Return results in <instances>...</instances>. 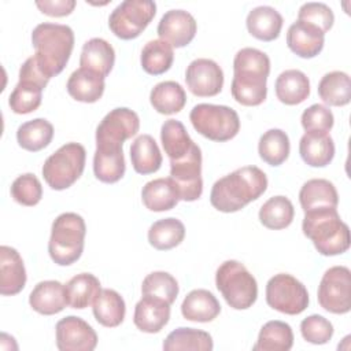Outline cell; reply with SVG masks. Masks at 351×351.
Here are the masks:
<instances>
[{
	"label": "cell",
	"mask_w": 351,
	"mask_h": 351,
	"mask_svg": "<svg viewBox=\"0 0 351 351\" xmlns=\"http://www.w3.org/2000/svg\"><path fill=\"white\" fill-rule=\"evenodd\" d=\"M233 73L230 86L233 99L247 107L262 104L267 95L266 81L270 73L269 56L256 48H241L234 55Z\"/></svg>",
	"instance_id": "6da1fadb"
},
{
	"label": "cell",
	"mask_w": 351,
	"mask_h": 351,
	"mask_svg": "<svg viewBox=\"0 0 351 351\" xmlns=\"http://www.w3.org/2000/svg\"><path fill=\"white\" fill-rule=\"evenodd\" d=\"M267 189V177L256 166H244L217 180L210 192L211 206L221 213H236Z\"/></svg>",
	"instance_id": "7a4b0ae2"
},
{
	"label": "cell",
	"mask_w": 351,
	"mask_h": 351,
	"mask_svg": "<svg viewBox=\"0 0 351 351\" xmlns=\"http://www.w3.org/2000/svg\"><path fill=\"white\" fill-rule=\"evenodd\" d=\"M33 55L40 70L49 80L63 71L74 48V32L67 25L44 22L32 32Z\"/></svg>",
	"instance_id": "3957f363"
},
{
	"label": "cell",
	"mask_w": 351,
	"mask_h": 351,
	"mask_svg": "<svg viewBox=\"0 0 351 351\" xmlns=\"http://www.w3.org/2000/svg\"><path fill=\"white\" fill-rule=\"evenodd\" d=\"M302 230L321 255H340L350 248V229L341 221L337 208L306 211Z\"/></svg>",
	"instance_id": "277c9868"
},
{
	"label": "cell",
	"mask_w": 351,
	"mask_h": 351,
	"mask_svg": "<svg viewBox=\"0 0 351 351\" xmlns=\"http://www.w3.org/2000/svg\"><path fill=\"white\" fill-rule=\"evenodd\" d=\"M86 225L77 213H63L52 222L48 252L59 266H69L77 262L84 251Z\"/></svg>",
	"instance_id": "5b68a950"
},
{
	"label": "cell",
	"mask_w": 351,
	"mask_h": 351,
	"mask_svg": "<svg viewBox=\"0 0 351 351\" xmlns=\"http://www.w3.org/2000/svg\"><path fill=\"white\" fill-rule=\"evenodd\" d=\"M215 285L234 310H247L256 302V280L239 261L229 259L219 265L215 273Z\"/></svg>",
	"instance_id": "8992f818"
},
{
	"label": "cell",
	"mask_w": 351,
	"mask_h": 351,
	"mask_svg": "<svg viewBox=\"0 0 351 351\" xmlns=\"http://www.w3.org/2000/svg\"><path fill=\"white\" fill-rule=\"evenodd\" d=\"M86 151L80 143H66L43 165V177L55 191L70 188L84 173Z\"/></svg>",
	"instance_id": "52a82bcc"
},
{
	"label": "cell",
	"mask_w": 351,
	"mask_h": 351,
	"mask_svg": "<svg viewBox=\"0 0 351 351\" xmlns=\"http://www.w3.org/2000/svg\"><path fill=\"white\" fill-rule=\"evenodd\" d=\"M193 129L211 141H228L240 130L239 114L228 106L200 103L189 114Z\"/></svg>",
	"instance_id": "ba28073f"
},
{
	"label": "cell",
	"mask_w": 351,
	"mask_h": 351,
	"mask_svg": "<svg viewBox=\"0 0 351 351\" xmlns=\"http://www.w3.org/2000/svg\"><path fill=\"white\" fill-rule=\"evenodd\" d=\"M49 78L43 74L34 56L27 58L19 69V81L8 97V106L15 114L36 111L43 99V90Z\"/></svg>",
	"instance_id": "9c48e42d"
},
{
	"label": "cell",
	"mask_w": 351,
	"mask_h": 351,
	"mask_svg": "<svg viewBox=\"0 0 351 351\" xmlns=\"http://www.w3.org/2000/svg\"><path fill=\"white\" fill-rule=\"evenodd\" d=\"M156 14V4L151 0H125L118 4L108 18L110 30L122 40L138 37Z\"/></svg>",
	"instance_id": "30bf717a"
},
{
	"label": "cell",
	"mask_w": 351,
	"mask_h": 351,
	"mask_svg": "<svg viewBox=\"0 0 351 351\" xmlns=\"http://www.w3.org/2000/svg\"><path fill=\"white\" fill-rule=\"evenodd\" d=\"M266 302L282 314L298 315L308 306V292L293 276L278 273L266 284Z\"/></svg>",
	"instance_id": "8fae6325"
},
{
	"label": "cell",
	"mask_w": 351,
	"mask_h": 351,
	"mask_svg": "<svg viewBox=\"0 0 351 351\" xmlns=\"http://www.w3.org/2000/svg\"><path fill=\"white\" fill-rule=\"evenodd\" d=\"M319 306L332 314H347L351 310V271L347 266L329 267L318 285Z\"/></svg>",
	"instance_id": "7c38bea8"
},
{
	"label": "cell",
	"mask_w": 351,
	"mask_h": 351,
	"mask_svg": "<svg viewBox=\"0 0 351 351\" xmlns=\"http://www.w3.org/2000/svg\"><path fill=\"white\" fill-rule=\"evenodd\" d=\"M170 178L174 181L180 200L195 202L202 196V151L195 143L180 160H170Z\"/></svg>",
	"instance_id": "4fadbf2b"
},
{
	"label": "cell",
	"mask_w": 351,
	"mask_h": 351,
	"mask_svg": "<svg viewBox=\"0 0 351 351\" xmlns=\"http://www.w3.org/2000/svg\"><path fill=\"white\" fill-rule=\"evenodd\" d=\"M185 82L191 93L195 96H215L223 86V71L213 59L199 58L192 60L186 67Z\"/></svg>",
	"instance_id": "5bb4252c"
},
{
	"label": "cell",
	"mask_w": 351,
	"mask_h": 351,
	"mask_svg": "<svg viewBox=\"0 0 351 351\" xmlns=\"http://www.w3.org/2000/svg\"><path fill=\"white\" fill-rule=\"evenodd\" d=\"M56 347L60 351H92L97 346L95 329L82 318L69 315L55 326Z\"/></svg>",
	"instance_id": "9a60e30c"
},
{
	"label": "cell",
	"mask_w": 351,
	"mask_h": 351,
	"mask_svg": "<svg viewBox=\"0 0 351 351\" xmlns=\"http://www.w3.org/2000/svg\"><path fill=\"white\" fill-rule=\"evenodd\" d=\"M140 129L138 115L126 107L111 110L96 128V141H111L123 144L137 134Z\"/></svg>",
	"instance_id": "2e32d148"
},
{
	"label": "cell",
	"mask_w": 351,
	"mask_h": 351,
	"mask_svg": "<svg viewBox=\"0 0 351 351\" xmlns=\"http://www.w3.org/2000/svg\"><path fill=\"white\" fill-rule=\"evenodd\" d=\"M196 30V19L185 10H170L165 12L156 29L159 38L176 48L188 45L195 38Z\"/></svg>",
	"instance_id": "e0dca14e"
},
{
	"label": "cell",
	"mask_w": 351,
	"mask_h": 351,
	"mask_svg": "<svg viewBox=\"0 0 351 351\" xmlns=\"http://www.w3.org/2000/svg\"><path fill=\"white\" fill-rule=\"evenodd\" d=\"M126 170L122 144L111 141H96L93 155L95 177L106 184L119 181Z\"/></svg>",
	"instance_id": "ac0fdd59"
},
{
	"label": "cell",
	"mask_w": 351,
	"mask_h": 351,
	"mask_svg": "<svg viewBox=\"0 0 351 351\" xmlns=\"http://www.w3.org/2000/svg\"><path fill=\"white\" fill-rule=\"evenodd\" d=\"M287 44L288 48L298 56L311 59L322 51L325 44V33L314 25L296 21L288 27Z\"/></svg>",
	"instance_id": "d6986e66"
},
{
	"label": "cell",
	"mask_w": 351,
	"mask_h": 351,
	"mask_svg": "<svg viewBox=\"0 0 351 351\" xmlns=\"http://www.w3.org/2000/svg\"><path fill=\"white\" fill-rule=\"evenodd\" d=\"M170 306L162 299L143 296L134 307L133 322L141 332L158 333L170 319Z\"/></svg>",
	"instance_id": "ffe728a7"
},
{
	"label": "cell",
	"mask_w": 351,
	"mask_h": 351,
	"mask_svg": "<svg viewBox=\"0 0 351 351\" xmlns=\"http://www.w3.org/2000/svg\"><path fill=\"white\" fill-rule=\"evenodd\" d=\"M26 284V269L19 252L8 245L0 247V293L12 296Z\"/></svg>",
	"instance_id": "44dd1931"
},
{
	"label": "cell",
	"mask_w": 351,
	"mask_h": 351,
	"mask_svg": "<svg viewBox=\"0 0 351 351\" xmlns=\"http://www.w3.org/2000/svg\"><path fill=\"white\" fill-rule=\"evenodd\" d=\"M30 307L43 315L60 313L69 303L64 285L55 280L40 281L29 295Z\"/></svg>",
	"instance_id": "7402d4cb"
},
{
	"label": "cell",
	"mask_w": 351,
	"mask_h": 351,
	"mask_svg": "<svg viewBox=\"0 0 351 351\" xmlns=\"http://www.w3.org/2000/svg\"><path fill=\"white\" fill-rule=\"evenodd\" d=\"M299 154L311 167H325L335 156V143L329 133L306 132L299 141Z\"/></svg>",
	"instance_id": "603a6c76"
},
{
	"label": "cell",
	"mask_w": 351,
	"mask_h": 351,
	"mask_svg": "<svg viewBox=\"0 0 351 351\" xmlns=\"http://www.w3.org/2000/svg\"><path fill=\"white\" fill-rule=\"evenodd\" d=\"M299 202L304 213L319 208H337L339 195L329 180L311 178L300 188Z\"/></svg>",
	"instance_id": "cb8c5ba5"
},
{
	"label": "cell",
	"mask_w": 351,
	"mask_h": 351,
	"mask_svg": "<svg viewBox=\"0 0 351 351\" xmlns=\"http://www.w3.org/2000/svg\"><path fill=\"white\" fill-rule=\"evenodd\" d=\"M221 313V304L207 289L191 291L181 303V314L192 322H211Z\"/></svg>",
	"instance_id": "d4e9b609"
},
{
	"label": "cell",
	"mask_w": 351,
	"mask_h": 351,
	"mask_svg": "<svg viewBox=\"0 0 351 351\" xmlns=\"http://www.w3.org/2000/svg\"><path fill=\"white\" fill-rule=\"evenodd\" d=\"M115 62V51L112 45L100 37H93L82 45L80 66L88 69L101 77H107Z\"/></svg>",
	"instance_id": "484cf974"
},
{
	"label": "cell",
	"mask_w": 351,
	"mask_h": 351,
	"mask_svg": "<svg viewBox=\"0 0 351 351\" xmlns=\"http://www.w3.org/2000/svg\"><path fill=\"white\" fill-rule=\"evenodd\" d=\"M282 22L281 14L270 5L252 8L245 19L248 33L261 41L276 40L280 36Z\"/></svg>",
	"instance_id": "4316f807"
},
{
	"label": "cell",
	"mask_w": 351,
	"mask_h": 351,
	"mask_svg": "<svg viewBox=\"0 0 351 351\" xmlns=\"http://www.w3.org/2000/svg\"><path fill=\"white\" fill-rule=\"evenodd\" d=\"M144 206L155 213L169 211L180 202V195L174 181L167 178H155L148 181L141 189Z\"/></svg>",
	"instance_id": "83f0119b"
},
{
	"label": "cell",
	"mask_w": 351,
	"mask_h": 351,
	"mask_svg": "<svg viewBox=\"0 0 351 351\" xmlns=\"http://www.w3.org/2000/svg\"><path fill=\"white\" fill-rule=\"evenodd\" d=\"M67 92L69 95L82 103H95L104 93V77L88 70V69H77L74 70L67 80Z\"/></svg>",
	"instance_id": "f1b7e54d"
},
{
	"label": "cell",
	"mask_w": 351,
	"mask_h": 351,
	"mask_svg": "<svg viewBox=\"0 0 351 351\" xmlns=\"http://www.w3.org/2000/svg\"><path fill=\"white\" fill-rule=\"evenodd\" d=\"M274 89L276 96L281 103L296 106L310 96V80L303 71L289 69L277 77Z\"/></svg>",
	"instance_id": "f546056e"
},
{
	"label": "cell",
	"mask_w": 351,
	"mask_h": 351,
	"mask_svg": "<svg viewBox=\"0 0 351 351\" xmlns=\"http://www.w3.org/2000/svg\"><path fill=\"white\" fill-rule=\"evenodd\" d=\"M130 160L136 173L152 174L162 166V154L149 134H140L130 145Z\"/></svg>",
	"instance_id": "4dcf8cb0"
},
{
	"label": "cell",
	"mask_w": 351,
	"mask_h": 351,
	"mask_svg": "<svg viewBox=\"0 0 351 351\" xmlns=\"http://www.w3.org/2000/svg\"><path fill=\"white\" fill-rule=\"evenodd\" d=\"M67 303L71 308L82 310L93 304L101 292L100 281L92 273H80L71 277L64 285Z\"/></svg>",
	"instance_id": "1f68e13d"
},
{
	"label": "cell",
	"mask_w": 351,
	"mask_h": 351,
	"mask_svg": "<svg viewBox=\"0 0 351 351\" xmlns=\"http://www.w3.org/2000/svg\"><path fill=\"white\" fill-rule=\"evenodd\" d=\"M95 319L106 326L115 328L123 322L126 314V304L123 298L114 289H101L93 302Z\"/></svg>",
	"instance_id": "d6a6232c"
},
{
	"label": "cell",
	"mask_w": 351,
	"mask_h": 351,
	"mask_svg": "<svg viewBox=\"0 0 351 351\" xmlns=\"http://www.w3.org/2000/svg\"><path fill=\"white\" fill-rule=\"evenodd\" d=\"M149 101L154 110L159 114L171 115L184 108L186 103V93L178 82L162 81L151 89Z\"/></svg>",
	"instance_id": "836d02e7"
},
{
	"label": "cell",
	"mask_w": 351,
	"mask_h": 351,
	"mask_svg": "<svg viewBox=\"0 0 351 351\" xmlns=\"http://www.w3.org/2000/svg\"><path fill=\"white\" fill-rule=\"evenodd\" d=\"M293 346V332L289 324L278 319L267 321L259 330L254 351H289Z\"/></svg>",
	"instance_id": "e575fe53"
},
{
	"label": "cell",
	"mask_w": 351,
	"mask_h": 351,
	"mask_svg": "<svg viewBox=\"0 0 351 351\" xmlns=\"http://www.w3.org/2000/svg\"><path fill=\"white\" fill-rule=\"evenodd\" d=\"M319 99L333 107L347 106L351 100V81L350 75L344 71L326 73L318 84Z\"/></svg>",
	"instance_id": "d590c367"
},
{
	"label": "cell",
	"mask_w": 351,
	"mask_h": 351,
	"mask_svg": "<svg viewBox=\"0 0 351 351\" xmlns=\"http://www.w3.org/2000/svg\"><path fill=\"white\" fill-rule=\"evenodd\" d=\"M160 141L165 154L170 160L182 159L195 144L182 122L177 119H167L163 122L160 128Z\"/></svg>",
	"instance_id": "8d00e7d4"
},
{
	"label": "cell",
	"mask_w": 351,
	"mask_h": 351,
	"mask_svg": "<svg viewBox=\"0 0 351 351\" xmlns=\"http://www.w3.org/2000/svg\"><path fill=\"white\" fill-rule=\"evenodd\" d=\"M53 137V126L44 118H36L22 123L16 130V141L26 151L37 152L48 147Z\"/></svg>",
	"instance_id": "74e56055"
},
{
	"label": "cell",
	"mask_w": 351,
	"mask_h": 351,
	"mask_svg": "<svg viewBox=\"0 0 351 351\" xmlns=\"http://www.w3.org/2000/svg\"><path fill=\"white\" fill-rule=\"evenodd\" d=\"M184 237V223L173 217L159 219L154 222L148 229V241L154 248L159 251H167L180 245Z\"/></svg>",
	"instance_id": "f35d334b"
},
{
	"label": "cell",
	"mask_w": 351,
	"mask_h": 351,
	"mask_svg": "<svg viewBox=\"0 0 351 351\" xmlns=\"http://www.w3.org/2000/svg\"><path fill=\"white\" fill-rule=\"evenodd\" d=\"M174 60V51L173 47L160 40H151L148 41L141 51L140 63L145 73L151 75H160L170 70Z\"/></svg>",
	"instance_id": "ab89813d"
},
{
	"label": "cell",
	"mask_w": 351,
	"mask_h": 351,
	"mask_svg": "<svg viewBox=\"0 0 351 351\" xmlns=\"http://www.w3.org/2000/svg\"><path fill=\"white\" fill-rule=\"evenodd\" d=\"M163 350H191V351H211L213 337L210 333L195 328H177L167 335L163 341Z\"/></svg>",
	"instance_id": "60d3db41"
},
{
	"label": "cell",
	"mask_w": 351,
	"mask_h": 351,
	"mask_svg": "<svg viewBox=\"0 0 351 351\" xmlns=\"http://www.w3.org/2000/svg\"><path fill=\"white\" fill-rule=\"evenodd\" d=\"M293 215L295 208L292 202L282 195L270 197L259 208L261 223L265 228L273 230L288 228L293 221Z\"/></svg>",
	"instance_id": "b9f144b4"
},
{
	"label": "cell",
	"mask_w": 351,
	"mask_h": 351,
	"mask_svg": "<svg viewBox=\"0 0 351 351\" xmlns=\"http://www.w3.org/2000/svg\"><path fill=\"white\" fill-rule=\"evenodd\" d=\"M289 137L281 129H269L259 138V156L270 166H280L281 163H284L289 156Z\"/></svg>",
	"instance_id": "7bdbcfd3"
},
{
	"label": "cell",
	"mask_w": 351,
	"mask_h": 351,
	"mask_svg": "<svg viewBox=\"0 0 351 351\" xmlns=\"http://www.w3.org/2000/svg\"><path fill=\"white\" fill-rule=\"evenodd\" d=\"M178 282L167 271H152L147 274L141 284L143 296H154L173 304L178 295Z\"/></svg>",
	"instance_id": "ee69618b"
},
{
	"label": "cell",
	"mask_w": 351,
	"mask_h": 351,
	"mask_svg": "<svg viewBox=\"0 0 351 351\" xmlns=\"http://www.w3.org/2000/svg\"><path fill=\"white\" fill-rule=\"evenodd\" d=\"M12 199L22 206H36L43 197V186L40 180L33 173L18 176L11 184Z\"/></svg>",
	"instance_id": "f6af8a7d"
},
{
	"label": "cell",
	"mask_w": 351,
	"mask_h": 351,
	"mask_svg": "<svg viewBox=\"0 0 351 351\" xmlns=\"http://www.w3.org/2000/svg\"><path fill=\"white\" fill-rule=\"evenodd\" d=\"M303 339L311 344H325L333 336V325L319 314H311L300 322Z\"/></svg>",
	"instance_id": "bcb514c9"
},
{
	"label": "cell",
	"mask_w": 351,
	"mask_h": 351,
	"mask_svg": "<svg viewBox=\"0 0 351 351\" xmlns=\"http://www.w3.org/2000/svg\"><path fill=\"white\" fill-rule=\"evenodd\" d=\"M298 21H303L310 25H314L321 32L326 33L333 26L335 15H333V11L330 10V7L326 5L325 3L308 1V3H304L300 5L299 12H298Z\"/></svg>",
	"instance_id": "7dc6e473"
},
{
	"label": "cell",
	"mask_w": 351,
	"mask_h": 351,
	"mask_svg": "<svg viewBox=\"0 0 351 351\" xmlns=\"http://www.w3.org/2000/svg\"><path fill=\"white\" fill-rule=\"evenodd\" d=\"M300 122L306 132L329 133V130L333 128L335 118L326 106L315 103L303 111Z\"/></svg>",
	"instance_id": "c3c4849f"
},
{
	"label": "cell",
	"mask_w": 351,
	"mask_h": 351,
	"mask_svg": "<svg viewBox=\"0 0 351 351\" xmlns=\"http://www.w3.org/2000/svg\"><path fill=\"white\" fill-rule=\"evenodd\" d=\"M75 0H37V8L49 16H66L75 8Z\"/></svg>",
	"instance_id": "681fc988"
}]
</instances>
